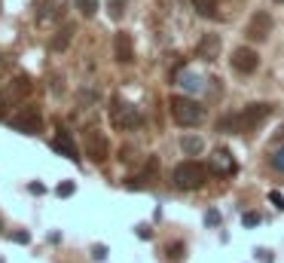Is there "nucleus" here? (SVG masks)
Masks as SVG:
<instances>
[{
	"label": "nucleus",
	"instance_id": "1",
	"mask_svg": "<svg viewBox=\"0 0 284 263\" xmlns=\"http://www.w3.org/2000/svg\"><path fill=\"white\" fill-rule=\"evenodd\" d=\"M269 113H272V104L257 101V104H247V107H244L241 113H236V116H223V119L217 122V129H220V132H251V129H257Z\"/></svg>",
	"mask_w": 284,
	"mask_h": 263
},
{
	"label": "nucleus",
	"instance_id": "2",
	"mask_svg": "<svg viewBox=\"0 0 284 263\" xmlns=\"http://www.w3.org/2000/svg\"><path fill=\"white\" fill-rule=\"evenodd\" d=\"M168 107H171L174 122H177V126H184V129H192V126H199V122L205 119V107L199 101L187 98V95H171Z\"/></svg>",
	"mask_w": 284,
	"mask_h": 263
},
{
	"label": "nucleus",
	"instance_id": "3",
	"mask_svg": "<svg viewBox=\"0 0 284 263\" xmlns=\"http://www.w3.org/2000/svg\"><path fill=\"white\" fill-rule=\"evenodd\" d=\"M208 168L202 165V162H192V159H187V162H181L174 168V184L181 187V190H199L205 181H208Z\"/></svg>",
	"mask_w": 284,
	"mask_h": 263
},
{
	"label": "nucleus",
	"instance_id": "4",
	"mask_svg": "<svg viewBox=\"0 0 284 263\" xmlns=\"http://www.w3.org/2000/svg\"><path fill=\"white\" fill-rule=\"evenodd\" d=\"M110 119L116 129H138L141 126V113L135 104H126V101H116L113 110H110Z\"/></svg>",
	"mask_w": 284,
	"mask_h": 263
},
{
	"label": "nucleus",
	"instance_id": "5",
	"mask_svg": "<svg viewBox=\"0 0 284 263\" xmlns=\"http://www.w3.org/2000/svg\"><path fill=\"white\" fill-rule=\"evenodd\" d=\"M9 122H12L15 132H25V135H40L43 132V119H40L37 107H25L22 113H15Z\"/></svg>",
	"mask_w": 284,
	"mask_h": 263
},
{
	"label": "nucleus",
	"instance_id": "6",
	"mask_svg": "<svg viewBox=\"0 0 284 263\" xmlns=\"http://www.w3.org/2000/svg\"><path fill=\"white\" fill-rule=\"evenodd\" d=\"M233 67L238 74H254L257 67H260V55H257V49H251V46H238V49H233Z\"/></svg>",
	"mask_w": 284,
	"mask_h": 263
},
{
	"label": "nucleus",
	"instance_id": "7",
	"mask_svg": "<svg viewBox=\"0 0 284 263\" xmlns=\"http://www.w3.org/2000/svg\"><path fill=\"white\" fill-rule=\"evenodd\" d=\"M208 171L211 174H220V178H229V174H236L238 171V162L229 156V150H214L211 153V159H208Z\"/></svg>",
	"mask_w": 284,
	"mask_h": 263
},
{
	"label": "nucleus",
	"instance_id": "8",
	"mask_svg": "<svg viewBox=\"0 0 284 263\" xmlns=\"http://www.w3.org/2000/svg\"><path fill=\"white\" fill-rule=\"evenodd\" d=\"M272 34V15L266 9H257L247 22V40H266Z\"/></svg>",
	"mask_w": 284,
	"mask_h": 263
},
{
	"label": "nucleus",
	"instance_id": "9",
	"mask_svg": "<svg viewBox=\"0 0 284 263\" xmlns=\"http://www.w3.org/2000/svg\"><path fill=\"white\" fill-rule=\"evenodd\" d=\"M28 92H31V80L28 77H15L6 89H0V107H6V104H19Z\"/></svg>",
	"mask_w": 284,
	"mask_h": 263
},
{
	"label": "nucleus",
	"instance_id": "10",
	"mask_svg": "<svg viewBox=\"0 0 284 263\" xmlns=\"http://www.w3.org/2000/svg\"><path fill=\"white\" fill-rule=\"evenodd\" d=\"M86 156L92 162H104L107 159V138L101 132H89L86 135Z\"/></svg>",
	"mask_w": 284,
	"mask_h": 263
},
{
	"label": "nucleus",
	"instance_id": "11",
	"mask_svg": "<svg viewBox=\"0 0 284 263\" xmlns=\"http://www.w3.org/2000/svg\"><path fill=\"white\" fill-rule=\"evenodd\" d=\"M113 52H116V61L119 64H132L135 61V43L126 31H119L116 37H113Z\"/></svg>",
	"mask_w": 284,
	"mask_h": 263
},
{
	"label": "nucleus",
	"instance_id": "12",
	"mask_svg": "<svg viewBox=\"0 0 284 263\" xmlns=\"http://www.w3.org/2000/svg\"><path fill=\"white\" fill-rule=\"evenodd\" d=\"M52 150L61 153L64 159L80 162V150H77V144H74V138H70V132H58L55 138H52Z\"/></svg>",
	"mask_w": 284,
	"mask_h": 263
},
{
	"label": "nucleus",
	"instance_id": "13",
	"mask_svg": "<svg viewBox=\"0 0 284 263\" xmlns=\"http://www.w3.org/2000/svg\"><path fill=\"white\" fill-rule=\"evenodd\" d=\"M196 55L205 58V61H214L220 55V37L217 34H205V37L199 40V46H196Z\"/></svg>",
	"mask_w": 284,
	"mask_h": 263
},
{
	"label": "nucleus",
	"instance_id": "14",
	"mask_svg": "<svg viewBox=\"0 0 284 263\" xmlns=\"http://www.w3.org/2000/svg\"><path fill=\"white\" fill-rule=\"evenodd\" d=\"M64 12H67V0H43V12L37 15V19L46 25V22H55V19H61Z\"/></svg>",
	"mask_w": 284,
	"mask_h": 263
},
{
	"label": "nucleus",
	"instance_id": "15",
	"mask_svg": "<svg viewBox=\"0 0 284 263\" xmlns=\"http://www.w3.org/2000/svg\"><path fill=\"white\" fill-rule=\"evenodd\" d=\"M70 37H74V25H64L55 37H52V43H49V49L52 52H64L67 49V43H70Z\"/></svg>",
	"mask_w": 284,
	"mask_h": 263
},
{
	"label": "nucleus",
	"instance_id": "16",
	"mask_svg": "<svg viewBox=\"0 0 284 263\" xmlns=\"http://www.w3.org/2000/svg\"><path fill=\"white\" fill-rule=\"evenodd\" d=\"M177 83H181L187 92H199L202 89V77L192 74V71H181V74H177Z\"/></svg>",
	"mask_w": 284,
	"mask_h": 263
},
{
	"label": "nucleus",
	"instance_id": "17",
	"mask_svg": "<svg viewBox=\"0 0 284 263\" xmlns=\"http://www.w3.org/2000/svg\"><path fill=\"white\" fill-rule=\"evenodd\" d=\"M192 6L205 19H217V0H192Z\"/></svg>",
	"mask_w": 284,
	"mask_h": 263
},
{
	"label": "nucleus",
	"instance_id": "18",
	"mask_svg": "<svg viewBox=\"0 0 284 263\" xmlns=\"http://www.w3.org/2000/svg\"><path fill=\"white\" fill-rule=\"evenodd\" d=\"M181 147H184V153H187V156H196V153H202V150H205V141H202V138H196V135H187L184 141H181Z\"/></svg>",
	"mask_w": 284,
	"mask_h": 263
},
{
	"label": "nucleus",
	"instance_id": "19",
	"mask_svg": "<svg viewBox=\"0 0 284 263\" xmlns=\"http://www.w3.org/2000/svg\"><path fill=\"white\" fill-rule=\"evenodd\" d=\"M77 9L86 15V19H92V15L98 12V0H77Z\"/></svg>",
	"mask_w": 284,
	"mask_h": 263
},
{
	"label": "nucleus",
	"instance_id": "20",
	"mask_svg": "<svg viewBox=\"0 0 284 263\" xmlns=\"http://www.w3.org/2000/svg\"><path fill=\"white\" fill-rule=\"evenodd\" d=\"M269 165H272L275 171H284V144L272 150V156H269Z\"/></svg>",
	"mask_w": 284,
	"mask_h": 263
},
{
	"label": "nucleus",
	"instance_id": "21",
	"mask_svg": "<svg viewBox=\"0 0 284 263\" xmlns=\"http://www.w3.org/2000/svg\"><path fill=\"white\" fill-rule=\"evenodd\" d=\"M55 193H58L61 199H67V196H74V193H77V187H74V181H61V184L55 187Z\"/></svg>",
	"mask_w": 284,
	"mask_h": 263
},
{
	"label": "nucleus",
	"instance_id": "22",
	"mask_svg": "<svg viewBox=\"0 0 284 263\" xmlns=\"http://www.w3.org/2000/svg\"><path fill=\"white\" fill-rule=\"evenodd\" d=\"M260 220H263V217H260L257 211H244V214H241V223L247 226V230H254V226H260Z\"/></svg>",
	"mask_w": 284,
	"mask_h": 263
},
{
	"label": "nucleus",
	"instance_id": "23",
	"mask_svg": "<svg viewBox=\"0 0 284 263\" xmlns=\"http://www.w3.org/2000/svg\"><path fill=\"white\" fill-rule=\"evenodd\" d=\"M126 3H129V0H110V19H122Z\"/></svg>",
	"mask_w": 284,
	"mask_h": 263
},
{
	"label": "nucleus",
	"instance_id": "24",
	"mask_svg": "<svg viewBox=\"0 0 284 263\" xmlns=\"http://www.w3.org/2000/svg\"><path fill=\"white\" fill-rule=\"evenodd\" d=\"M205 223L208 226H220V211H217V208H211V211L205 214Z\"/></svg>",
	"mask_w": 284,
	"mask_h": 263
},
{
	"label": "nucleus",
	"instance_id": "25",
	"mask_svg": "<svg viewBox=\"0 0 284 263\" xmlns=\"http://www.w3.org/2000/svg\"><path fill=\"white\" fill-rule=\"evenodd\" d=\"M269 202H272V205L278 208V211H284V196H281L278 190H272V193H269Z\"/></svg>",
	"mask_w": 284,
	"mask_h": 263
},
{
	"label": "nucleus",
	"instance_id": "26",
	"mask_svg": "<svg viewBox=\"0 0 284 263\" xmlns=\"http://www.w3.org/2000/svg\"><path fill=\"white\" fill-rule=\"evenodd\" d=\"M181 254H184V245H181V242L168 245V257H171V260H181Z\"/></svg>",
	"mask_w": 284,
	"mask_h": 263
},
{
	"label": "nucleus",
	"instance_id": "27",
	"mask_svg": "<svg viewBox=\"0 0 284 263\" xmlns=\"http://www.w3.org/2000/svg\"><path fill=\"white\" fill-rule=\"evenodd\" d=\"M257 260H260V263H272L275 257H272V251H269V248H257Z\"/></svg>",
	"mask_w": 284,
	"mask_h": 263
},
{
	"label": "nucleus",
	"instance_id": "28",
	"mask_svg": "<svg viewBox=\"0 0 284 263\" xmlns=\"http://www.w3.org/2000/svg\"><path fill=\"white\" fill-rule=\"evenodd\" d=\"M92 257H95V260H107V245H95V248H92Z\"/></svg>",
	"mask_w": 284,
	"mask_h": 263
},
{
	"label": "nucleus",
	"instance_id": "29",
	"mask_svg": "<svg viewBox=\"0 0 284 263\" xmlns=\"http://www.w3.org/2000/svg\"><path fill=\"white\" fill-rule=\"evenodd\" d=\"M12 242H19V245H28V242H31V233H12Z\"/></svg>",
	"mask_w": 284,
	"mask_h": 263
},
{
	"label": "nucleus",
	"instance_id": "30",
	"mask_svg": "<svg viewBox=\"0 0 284 263\" xmlns=\"http://www.w3.org/2000/svg\"><path fill=\"white\" fill-rule=\"evenodd\" d=\"M138 236L141 239H153V230H150V226H138Z\"/></svg>",
	"mask_w": 284,
	"mask_h": 263
},
{
	"label": "nucleus",
	"instance_id": "31",
	"mask_svg": "<svg viewBox=\"0 0 284 263\" xmlns=\"http://www.w3.org/2000/svg\"><path fill=\"white\" fill-rule=\"evenodd\" d=\"M31 193H34V196H40V193H46V187H43V184H37V181H34V184H31Z\"/></svg>",
	"mask_w": 284,
	"mask_h": 263
},
{
	"label": "nucleus",
	"instance_id": "32",
	"mask_svg": "<svg viewBox=\"0 0 284 263\" xmlns=\"http://www.w3.org/2000/svg\"><path fill=\"white\" fill-rule=\"evenodd\" d=\"M275 141H284V126L278 129V135H275Z\"/></svg>",
	"mask_w": 284,
	"mask_h": 263
},
{
	"label": "nucleus",
	"instance_id": "33",
	"mask_svg": "<svg viewBox=\"0 0 284 263\" xmlns=\"http://www.w3.org/2000/svg\"><path fill=\"white\" fill-rule=\"evenodd\" d=\"M275 3H284V0H275Z\"/></svg>",
	"mask_w": 284,
	"mask_h": 263
}]
</instances>
